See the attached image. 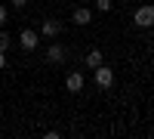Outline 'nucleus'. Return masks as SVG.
I'll return each mask as SVG.
<instances>
[{
    "label": "nucleus",
    "mask_w": 154,
    "mask_h": 139,
    "mask_svg": "<svg viewBox=\"0 0 154 139\" xmlns=\"http://www.w3.org/2000/svg\"><path fill=\"white\" fill-rule=\"evenodd\" d=\"M96 9L99 12H111V0H96Z\"/></svg>",
    "instance_id": "9d476101"
},
{
    "label": "nucleus",
    "mask_w": 154,
    "mask_h": 139,
    "mask_svg": "<svg viewBox=\"0 0 154 139\" xmlns=\"http://www.w3.org/2000/svg\"><path fill=\"white\" fill-rule=\"evenodd\" d=\"M19 46L25 49V53L37 49V31H34V28H22V34H19Z\"/></svg>",
    "instance_id": "7ed1b4c3"
},
{
    "label": "nucleus",
    "mask_w": 154,
    "mask_h": 139,
    "mask_svg": "<svg viewBox=\"0 0 154 139\" xmlns=\"http://www.w3.org/2000/svg\"><path fill=\"white\" fill-rule=\"evenodd\" d=\"M65 90H68V93H80V90H83V74H80V71H71L68 77H65Z\"/></svg>",
    "instance_id": "39448f33"
},
{
    "label": "nucleus",
    "mask_w": 154,
    "mask_h": 139,
    "mask_svg": "<svg viewBox=\"0 0 154 139\" xmlns=\"http://www.w3.org/2000/svg\"><path fill=\"white\" fill-rule=\"evenodd\" d=\"M71 22H74V25H89V22H93V9L77 6V9L71 12Z\"/></svg>",
    "instance_id": "0eeeda50"
},
{
    "label": "nucleus",
    "mask_w": 154,
    "mask_h": 139,
    "mask_svg": "<svg viewBox=\"0 0 154 139\" xmlns=\"http://www.w3.org/2000/svg\"><path fill=\"white\" fill-rule=\"evenodd\" d=\"M6 19H9V12H6V6H0V28L6 25Z\"/></svg>",
    "instance_id": "9b49d317"
},
{
    "label": "nucleus",
    "mask_w": 154,
    "mask_h": 139,
    "mask_svg": "<svg viewBox=\"0 0 154 139\" xmlns=\"http://www.w3.org/2000/svg\"><path fill=\"white\" fill-rule=\"evenodd\" d=\"M133 22L139 25V28H151V22H154V6H139L136 16H133Z\"/></svg>",
    "instance_id": "f03ea898"
},
{
    "label": "nucleus",
    "mask_w": 154,
    "mask_h": 139,
    "mask_svg": "<svg viewBox=\"0 0 154 139\" xmlns=\"http://www.w3.org/2000/svg\"><path fill=\"white\" fill-rule=\"evenodd\" d=\"M40 34H43V37H59V34H62V19H46V22L40 25Z\"/></svg>",
    "instance_id": "20e7f679"
},
{
    "label": "nucleus",
    "mask_w": 154,
    "mask_h": 139,
    "mask_svg": "<svg viewBox=\"0 0 154 139\" xmlns=\"http://www.w3.org/2000/svg\"><path fill=\"white\" fill-rule=\"evenodd\" d=\"M102 65V53H99V49H89V53H86V68H99Z\"/></svg>",
    "instance_id": "6e6552de"
},
{
    "label": "nucleus",
    "mask_w": 154,
    "mask_h": 139,
    "mask_svg": "<svg viewBox=\"0 0 154 139\" xmlns=\"http://www.w3.org/2000/svg\"><path fill=\"white\" fill-rule=\"evenodd\" d=\"M0 68H6V56L3 53H0Z\"/></svg>",
    "instance_id": "ddd939ff"
},
{
    "label": "nucleus",
    "mask_w": 154,
    "mask_h": 139,
    "mask_svg": "<svg viewBox=\"0 0 154 139\" xmlns=\"http://www.w3.org/2000/svg\"><path fill=\"white\" fill-rule=\"evenodd\" d=\"M93 71H96V87H99V90H111V84H114V71L105 68V65H99V68H93Z\"/></svg>",
    "instance_id": "f257e3e1"
},
{
    "label": "nucleus",
    "mask_w": 154,
    "mask_h": 139,
    "mask_svg": "<svg viewBox=\"0 0 154 139\" xmlns=\"http://www.w3.org/2000/svg\"><path fill=\"white\" fill-rule=\"evenodd\" d=\"M9 43H12V37H9L6 31H0V53H6V49H9Z\"/></svg>",
    "instance_id": "1a4fd4ad"
},
{
    "label": "nucleus",
    "mask_w": 154,
    "mask_h": 139,
    "mask_svg": "<svg viewBox=\"0 0 154 139\" xmlns=\"http://www.w3.org/2000/svg\"><path fill=\"white\" fill-rule=\"evenodd\" d=\"M65 56H68V49L62 46V43H49L46 46V59L49 62H65Z\"/></svg>",
    "instance_id": "423d86ee"
},
{
    "label": "nucleus",
    "mask_w": 154,
    "mask_h": 139,
    "mask_svg": "<svg viewBox=\"0 0 154 139\" xmlns=\"http://www.w3.org/2000/svg\"><path fill=\"white\" fill-rule=\"evenodd\" d=\"M25 3H28V0H12V6H16V9H22Z\"/></svg>",
    "instance_id": "f8f14e48"
}]
</instances>
